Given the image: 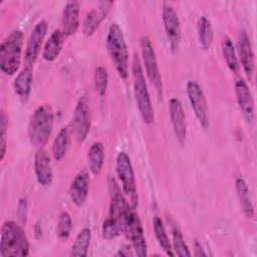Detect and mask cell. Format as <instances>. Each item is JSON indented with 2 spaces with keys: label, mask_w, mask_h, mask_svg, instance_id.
Instances as JSON below:
<instances>
[{
  "label": "cell",
  "mask_w": 257,
  "mask_h": 257,
  "mask_svg": "<svg viewBox=\"0 0 257 257\" xmlns=\"http://www.w3.org/2000/svg\"><path fill=\"white\" fill-rule=\"evenodd\" d=\"M104 163V147L101 142L93 143L88 151L89 171L96 176L100 173Z\"/></svg>",
  "instance_id": "d4e9b609"
},
{
  "label": "cell",
  "mask_w": 257,
  "mask_h": 257,
  "mask_svg": "<svg viewBox=\"0 0 257 257\" xmlns=\"http://www.w3.org/2000/svg\"><path fill=\"white\" fill-rule=\"evenodd\" d=\"M29 254V242L23 228L14 221H5L1 227L0 256L22 257Z\"/></svg>",
  "instance_id": "7a4b0ae2"
},
{
  "label": "cell",
  "mask_w": 257,
  "mask_h": 257,
  "mask_svg": "<svg viewBox=\"0 0 257 257\" xmlns=\"http://www.w3.org/2000/svg\"><path fill=\"white\" fill-rule=\"evenodd\" d=\"M186 90L188 94L189 101L191 103L192 109L203 128H208L210 125L209 109L206 96L203 89L196 81H188L186 85Z\"/></svg>",
  "instance_id": "30bf717a"
},
{
  "label": "cell",
  "mask_w": 257,
  "mask_h": 257,
  "mask_svg": "<svg viewBox=\"0 0 257 257\" xmlns=\"http://www.w3.org/2000/svg\"><path fill=\"white\" fill-rule=\"evenodd\" d=\"M235 93L244 118L248 123H251L254 119V100L247 82L242 77L235 80Z\"/></svg>",
  "instance_id": "5bb4252c"
},
{
  "label": "cell",
  "mask_w": 257,
  "mask_h": 257,
  "mask_svg": "<svg viewBox=\"0 0 257 257\" xmlns=\"http://www.w3.org/2000/svg\"><path fill=\"white\" fill-rule=\"evenodd\" d=\"M33 82V71L31 66H26L17 74L13 82L15 93L22 97L27 98L31 92Z\"/></svg>",
  "instance_id": "7402d4cb"
},
{
  "label": "cell",
  "mask_w": 257,
  "mask_h": 257,
  "mask_svg": "<svg viewBox=\"0 0 257 257\" xmlns=\"http://www.w3.org/2000/svg\"><path fill=\"white\" fill-rule=\"evenodd\" d=\"M153 228H154L156 239H157L159 245L162 247V249L166 252L167 255L175 256V253L172 248V244H171L168 234L166 232L163 221L158 216H155L153 218Z\"/></svg>",
  "instance_id": "f1b7e54d"
},
{
  "label": "cell",
  "mask_w": 257,
  "mask_h": 257,
  "mask_svg": "<svg viewBox=\"0 0 257 257\" xmlns=\"http://www.w3.org/2000/svg\"><path fill=\"white\" fill-rule=\"evenodd\" d=\"M169 113L171 122L173 125L174 134L178 140V142L183 145L186 141L187 137V124H186V115L181 101L172 97L169 100Z\"/></svg>",
  "instance_id": "2e32d148"
},
{
  "label": "cell",
  "mask_w": 257,
  "mask_h": 257,
  "mask_svg": "<svg viewBox=\"0 0 257 257\" xmlns=\"http://www.w3.org/2000/svg\"><path fill=\"white\" fill-rule=\"evenodd\" d=\"M236 192L240 201V205L242 207L243 213L247 218H253L254 216V207L250 199L249 189L247 183L243 178H237L235 182Z\"/></svg>",
  "instance_id": "cb8c5ba5"
},
{
  "label": "cell",
  "mask_w": 257,
  "mask_h": 257,
  "mask_svg": "<svg viewBox=\"0 0 257 257\" xmlns=\"http://www.w3.org/2000/svg\"><path fill=\"white\" fill-rule=\"evenodd\" d=\"M8 125V117L6 116V113L4 110L1 111V116H0V128H1V141H0V160L3 161L5 154H6V149H7V141H6V130Z\"/></svg>",
  "instance_id": "d6a6232c"
},
{
  "label": "cell",
  "mask_w": 257,
  "mask_h": 257,
  "mask_svg": "<svg viewBox=\"0 0 257 257\" xmlns=\"http://www.w3.org/2000/svg\"><path fill=\"white\" fill-rule=\"evenodd\" d=\"M91 240V230L88 227L82 228L76 235L70 249V255L75 257H85Z\"/></svg>",
  "instance_id": "484cf974"
},
{
  "label": "cell",
  "mask_w": 257,
  "mask_h": 257,
  "mask_svg": "<svg viewBox=\"0 0 257 257\" xmlns=\"http://www.w3.org/2000/svg\"><path fill=\"white\" fill-rule=\"evenodd\" d=\"M132 72L134 78V93L140 114L145 123L151 124L155 119L154 108L152 105L142 63L136 53L132 59Z\"/></svg>",
  "instance_id": "8992f818"
},
{
  "label": "cell",
  "mask_w": 257,
  "mask_h": 257,
  "mask_svg": "<svg viewBox=\"0 0 257 257\" xmlns=\"http://www.w3.org/2000/svg\"><path fill=\"white\" fill-rule=\"evenodd\" d=\"M72 228V220L67 212H62L57 220L56 234L58 238L62 241H66L70 236Z\"/></svg>",
  "instance_id": "4dcf8cb0"
},
{
  "label": "cell",
  "mask_w": 257,
  "mask_h": 257,
  "mask_svg": "<svg viewBox=\"0 0 257 257\" xmlns=\"http://www.w3.org/2000/svg\"><path fill=\"white\" fill-rule=\"evenodd\" d=\"M112 5V1H100L95 8H92L86 14L82 24V32L84 35L90 36L96 31L101 21L108 14Z\"/></svg>",
  "instance_id": "e0dca14e"
},
{
  "label": "cell",
  "mask_w": 257,
  "mask_h": 257,
  "mask_svg": "<svg viewBox=\"0 0 257 257\" xmlns=\"http://www.w3.org/2000/svg\"><path fill=\"white\" fill-rule=\"evenodd\" d=\"M194 248H195V256H207V254L205 253V251H204V249L202 248V246H201V244L198 242V241H196L195 242V245H194Z\"/></svg>",
  "instance_id": "e575fe53"
},
{
  "label": "cell",
  "mask_w": 257,
  "mask_h": 257,
  "mask_svg": "<svg viewBox=\"0 0 257 257\" xmlns=\"http://www.w3.org/2000/svg\"><path fill=\"white\" fill-rule=\"evenodd\" d=\"M27 211H28V203L26 199H20L19 203H18V207H17V213L19 218L22 221L26 220V216H27Z\"/></svg>",
  "instance_id": "836d02e7"
},
{
  "label": "cell",
  "mask_w": 257,
  "mask_h": 257,
  "mask_svg": "<svg viewBox=\"0 0 257 257\" xmlns=\"http://www.w3.org/2000/svg\"><path fill=\"white\" fill-rule=\"evenodd\" d=\"M91 123V112L89 101L85 95H82L77 100V103L74 107L73 117H72V126L75 133V137L79 143L84 142L86 139Z\"/></svg>",
  "instance_id": "8fae6325"
},
{
  "label": "cell",
  "mask_w": 257,
  "mask_h": 257,
  "mask_svg": "<svg viewBox=\"0 0 257 257\" xmlns=\"http://www.w3.org/2000/svg\"><path fill=\"white\" fill-rule=\"evenodd\" d=\"M106 48L115 70L120 78L128 76V50L122 29L118 24L112 23L106 35Z\"/></svg>",
  "instance_id": "277c9868"
},
{
  "label": "cell",
  "mask_w": 257,
  "mask_h": 257,
  "mask_svg": "<svg viewBox=\"0 0 257 257\" xmlns=\"http://www.w3.org/2000/svg\"><path fill=\"white\" fill-rule=\"evenodd\" d=\"M79 3L69 1L64 6L61 18V31L65 37L73 35L79 26Z\"/></svg>",
  "instance_id": "ffe728a7"
},
{
  "label": "cell",
  "mask_w": 257,
  "mask_h": 257,
  "mask_svg": "<svg viewBox=\"0 0 257 257\" xmlns=\"http://www.w3.org/2000/svg\"><path fill=\"white\" fill-rule=\"evenodd\" d=\"M89 175L86 170H81L78 172L71 181L68 193L72 203L75 206L80 207L86 201L89 190Z\"/></svg>",
  "instance_id": "d6986e66"
},
{
  "label": "cell",
  "mask_w": 257,
  "mask_h": 257,
  "mask_svg": "<svg viewBox=\"0 0 257 257\" xmlns=\"http://www.w3.org/2000/svg\"><path fill=\"white\" fill-rule=\"evenodd\" d=\"M122 233H124L128 241L131 242V245L138 256H147L148 246L145 237V231L139 215L135 212V209L133 208L127 212L124 218Z\"/></svg>",
  "instance_id": "ba28073f"
},
{
  "label": "cell",
  "mask_w": 257,
  "mask_h": 257,
  "mask_svg": "<svg viewBox=\"0 0 257 257\" xmlns=\"http://www.w3.org/2000/svg\"><path fill=\"white\" fill-rule=\"evenodd\" d=\"M54 114L49 103L39 105L32 113L28 124V138L37 149L43 148L52 133Z\"/></svg>",
  "instance_id": "3957f363"
},
{
  "label": "cell",
  "mask_w": 257,
  "mask_h": 257,
  "mask_svg": "<svg viewBox=\"0 0 257 257\" xmlns=\"http://www.w3.org/2000/svg\"><path fill=\"white\" fill-rule=\"evenodd\" d=\"M172 236H173L172 248H173L175 255L180 256V257L191 256V252L189 251V248H188L187 244L185 243L184 237H183L180 229L177 226L172 229Z\"/></svg>",
  "instance_id": "f546056e"
},
{
  "label": "cell",
  "mask_w": 257,
  "mask_h": 257,
  "mask_svg": "<svg viewBox=\"0 0 257 257\" xmlns=\"http://www.w3.org/2000/svg\"><path fill=\"white\" fill-rule=\"evenodd\" d=\"M237 49L239 60L242 65V68L247 76V78L251 81L254 73V52L252 48V44L250 38L245 30H241L239 32L238 41H237Z\"/></svg>",
  "instance_id": "9a60e30c"
},
{
  "label": "cell",
  "mask_w": 257,
  "mask_h": 257,
  "mask_svg": "<svg viewBox=\"0 0 257 257\" xmlns=\"http://www.w3.org/2000/svg\"><path fill=\"white\" fill-rule=\"evenodd\" d=\"M116 176L119 180L122 192L128 197L132 208L137 209L139 203L138 189L131 159L124 152H119L115 160Z\"/></svg>",
  "instance_id": "52a82bcc"
},
{
  "label": "cell",
  "mask_w": 257,
  "mask_h": 257,
  "mask_svg": "<svg viewBox=\"0 0 257 257\" xmlns=\"http://www.w3.org/2000/svg\"><path fill=\"white\" fill-rule=\"evenodd\" d=\"M34 172L37 182L44 187L50 186L53 181V170L48 153L43 149H38L34 156Z\"/></svg>",
  "instance_id": "ac0fdd59"
},
{
  "label": "cell",
  "mask_w": 257,
  "mask_h": 257,
  "mask_svg": "<svg viewBox=\"0 0 257 257\" xmlns=\"http://www.w3.org/2000/svg\"><path fill=\"white\" fill-rule=\"evenodd\" d=\"M24 35L15 29L7 35L0 45V69L6 75L15 74L21 65Z\"/></svg>",
  "instance_id": "5b68a950"
},
{
  "label": "cell",
  "mask_w": 257,
  "mask_h": 257,
  "mask_svg": "<svg viewBox=\"0 0 257 257\" xmlns=\"http://www.w3.org/2000/svg\"><path fill=\"white\" fill-rule=\"evenodd\" d=\"M65 38L66 37L62 33L61 29L54 30L44 44L42 50V58L48 62L54 61L59 56L63 48Z\"/></svg>",
  "instance_id": "44dd1931"
},
{
  "label": "cell",
  "mask_w": 257,
  "mask_h": 257,
  "mask_svg": "<svg viewBox=\"0 0 257 257\" xmlns=\"http://www.w3.org/2000/svg\"><path fill=\"white\" fill-rule=\"evenodd\" d=\"M197 31H198V39H199L200 46L205 50L209 49L213 42L214 30H213L211 21L206 16H201L198 19Z\"/></svg>",
  "instance_id": "4316f807"
},
{
  "label": "cell",
  "mask_w": 257,
  "mask_h": 257,
  "mask_svg": "<svg viewBox=\"0 0 257 257\" xmlns=\"http://www.w3.org/2000/svg\"><path fill=\"white\" fill-rule=\"evenodd\" d=\"M140 47L143 57V62L146 69V74L156 87L160 97L163 95V82L160 72L154 45L148 36H142L140 39Z\"/></svg>",
  "instance_id": "9c48e42d"
},
{
  "label": "cell",
  "mask_w": 257,
  "mask_h": 257,
  "mask_svg": "<svg viewBox=\"0 0 257 257\" xmlns=\"http://www.w3.org/2000/svg\"><path fill=\"white\" fill-rule=\"evenodd\" d=\"M107 83H108L107 69L102 65H98L94 70V87L99 96H103L105 94Z\"/></svg>",
  "instance_id": "1f68e13d"
},
{
  "label": "cell",
  "mask_w": 257,
  "mask_h": 257,
  "mask_svg": "<svg viewBox=\"0 0 257 257\" xmlns=\"http://www.w3.org/2000/svg\"><path fill=\"white\" fill-rule=\"evenodd\" d=\"M109 187L110 204L108 213L102 224V236L106 240L114 239L122 232L124 218L127 212L132 209L131 204L120 193L119 188L113 179H110Z\"/></svg>",
  "instance_id": "6da1fadb"
},
{
  "label": "cell",
  "mask_w": 257,
  "mask_h": 257,
  "mask_svg": "<svg viewBox=\"0 0 257 257\" xmlns=\"http://www.w3.org/2000/svg\"><path fill=\"white\" fill-rule=\"evenodd\" d=\"M48 23L45 20H40L37 22L34 27L32 28L29 37L26 42L25 51H24V63L26 66H33L34 62L36 61L44 37L47 33Z\"/></svg>",
  "instance_id": "7c38bea8"
},
{
  "label": "cell",
  "mask_w": 257,
  "mask_h": 257,
  "mask_svg": "<svg viewBox=\"0 0 257 257\" xmlns=\"http://www.w3.org/2000/svg\"><path fill=\"white\" fill-rule=\"evenodd\" d=\"M162 19L170 48L173 52H175L178 50L181 41V25L180 19L174 7L167 2L163 4Z\"/></svg>",
  "instance_id": "4fadbf2b"
},
{
  "label": "cell",
  "mask_w": 257,
  "mask_h": 257,
  "mask_svg": "<svg viewBox=\"0 0 257 257\" xmlns=\"http://www.w3.org/2000/svg\"><path fill=\"white\" fill-rule=\"evenodd\" d=\"M221 49L227 66L232 72L237 73L239 70V60L237 57V52L235 50L234 44L230 37L225 36L223 38L221 43Z\"/></svg>",
  "instance_id": "83f0119b"
},
{
  "label": "cell",
  "mask_w": 257,
  "mask_h": 257,
  "mask_svg": "<svg viewBox=\"0 0 257 257\" xmlns=\"http://www.w3.org/2000/svg\"><path fill=\"white\" fill-rule=\"evenodd\" d=\"M70 146V130L65 126L59 131L52 144V156L55 161H61Z\"/></svg>",
  "instance_id": "603a6c76"
}]
</instances>
